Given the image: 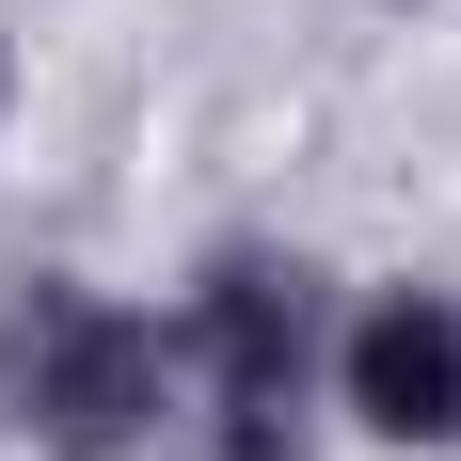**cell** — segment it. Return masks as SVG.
Returning <instances> with one entry per match:
<instances>
[{
  "mask_svg": "<svg viewBox=\"0 0 461 461\" xmlns=\"http://www.w3.org/2000/svg\"><path fill=\"white\" fill-rule=\"evenodd\" d=\"M176 414V334L80 271H32L0 303V429L32 461H128Z\"/></svg>",
  "mask_w": 461,
  "mask_h": 461,
  "instance_id": "cell-1",
  "label": "cell"
},
{
  "mask_svg": "<svg viewBox=\"0 0 461 461\" xmlns=\"http://www.w3.org/2000/svg\"><path fill=\"white\" fill-rule=\"evenodd\" d=\"M176 366L207 398V461H303L334 398V334H319V271L271 239H223L176 303Z\"/></svg>",
  "mask_w": 461,
  "mask_h": 461,
  "instance_id": "cell-2",
  "label": "cell"
},
{
  "mask_svg": "<svg viewBox=\"0 0 461 461\" xmlns=\"http://www.w3.org/2000/svg\"><path fill=\"white\" fill-rule=\"evenodd\" d=\"M334 414L366 429V446H414V461L461 446V286L350 303V334H334Z\"/></svg>",
  "mask_w": 461,
  "mask_h": 461,
  "instance_id": "cell-3",
  "label": "cell"
},
{
  "mask_svg": "<svg viewBox=\"0 0 461 461\" xmlns=\"http://www.w3.org/2000/svg\"><path fill=\"white\" fill-rule=\"evenodd\" d=\"M0 95H16V64H0Z\"/></svg>",
  "mask_w": 461,
  "mask_h": 461,
  "instance_id": "cell-4",
  "label": "cell"
}]
</instances>
